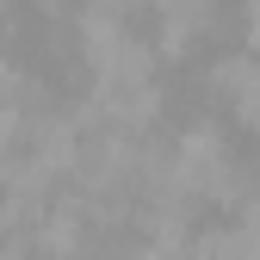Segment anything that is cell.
Here are the masks:
<instances>
[{"label": "cell", "instance_id": "3957f363", "mask_svg": "<svg viewBox=\"0 0 260 260\" xmlns=\"http://www.w3.org/2000/svg\"><path fill=\"white\" fill-rule=\"evenodd\" d=\"M236 19H242V50H260V0H242Z\"/></svg>", "mask_w": 260, "mask_h": 260}, {"label": "cell", "instance_id": "7a4b0ae2", "mask_svg": "<svg viewBox=\"0 0 260 260\" xmlns=\"http://www.w3.org/2000/svg\"><path fill=\"white\" fill-rule=\"evenodd\" d=\"M205 93H211L242 130L260 137V50H230V56H217L211 75H205Z\"/></svg>", "mask_w": 260, "mask_h": 260}, {"label": "cell", "instance_id": "6da1fadb", "mask_svg": "<svg viewBox=\"0 0 260 260\" xmlns=\"http://www.w3.org/2000/svg\"><path fill=\"white\" fill-rule=\"evenodd\" d=\"M137 13H143V25H149L161 62L199 56L217 31H223V0H137Z\"/></svg>", "mask_w": 260, "mask_h": 260}]
</instances>
